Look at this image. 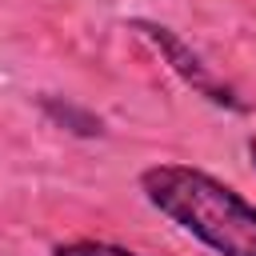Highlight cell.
Masks as SVG:
<instances>
[{"label": "cell", "mask_w": 256, "mask_h": 256, "mask_svg": "<svg viewBox=\"0 0 256 256\" xmlns=\"http://www.w3.org/2000/svg\"><path fill=\"white\" fill-rule=\"evenodd\" d=\"M144 200L216 256H256V204L192 164H148Z\"/></svg>", "instance_id": "1"}, {"label": "cell", "mask_w": 256, "mask_h": 256, "mask_svg": "<svg viewBox=\"0 0 256 256\" xmlns=\"http://www.w3.org/2000/svg\"><path fill=\"white\" fill-rule=\"evenodd\" d=\"M128 28L140 36V40H148L152 48H156V56L184 80V88H192L196 96H204L208 104H216V108H228V112H248V104L236 96V88L232 84H224L208 64H204V56L200 52H192L188 44H184V36L176 32V28H168V24H160V20H148V16H132L128 20Z\"/></svg>", "instance_id": "2"}, {"label": "cell", "mask_w": 256, "mask_h": 256, "mask_svg": "<svg viewBox=\"0 0 256 256\" xmlns=\"http://www.w3.org/2000/svg\"><path fill=\"white\" fill-rule=\"evenodd\" d=\"M52 256H140L124 244H112V240H92V236H80V240H64L52 248Z\"/></svg>", "instance_id": "3"}, {"label": "cell", "mask_w": 256, "mask_h": 256, "mask_svg": "<svg viewBox=\"0 0 256 256\" xmlns=\"http://www.w3.org/2000/svg\"><path fill=\"white\" fill-rule=\"evenodd\" d=\"M248 160H252V168H256V136L248 140Z\"/></svg>", "instance_id": "4"}]
</instances>
